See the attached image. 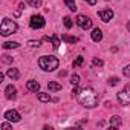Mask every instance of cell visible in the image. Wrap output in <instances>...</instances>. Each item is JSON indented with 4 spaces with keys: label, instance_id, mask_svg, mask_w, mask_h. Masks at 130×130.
Masks as SVG:
<instances>
[{
    "label": "cell",
    "instance_id": "obj_21",
    "mask_svg": "<svg viewBox=\"0 0 130 130\" xmlns=\"http://www.w3.org/2000/svg\"><path fill=\"white\" fill-rule=\"evenodd\" d=\"M63 22H64V26H66L68 29H71V28H72V19H71V17H64V19H63Z\"/></svg>",
    "mask_w": 130,
    "mask_h": 130
},
{
    "label": "cell",
    "instance_id": "obj_6",
    "mask_svg": "<svg viewBox=\"0 0 130 130\" xmlns=\"http://www.w3.org/2000/svg\"><path fill=\"white\" fill-rule=\"evenodd\" d=\"M77 25L81 29H90L92 28V20L87 15H78L77 17Z\"/></svg>",
    "mask_w": 130,
    "mask_h": 130
},
{
    "label": "cell",
    "instance_id": "obj_10",
    "mask_svg": "<svg viewBox=\"0 0 130 130\" xmlns=\"http://www.w3.org/2000/svg\"><path fill=\"white\" fill-rule=\"evenodd\" d=\"M90 37H92V40H93V41H101V40H103V32H101V29L95 28V29L92 31Z\"/></svg>",
    "mask_w": 130,
    "mask_h": 130
},
{
    "label": "cell",
    "instance_id": "obj_28",
    "mask_svg": "<svg viewBox=\"0 0 130 130\" xmlns=\"http://www.w3.org/2000/svg\"><path fill=\"white\" fill-rule=\"evenodd\" d=\"M3 63H12V57H9V55H3Z\"/></svg>",
    "mask_w": 130,
    "mask_h": 130
},
{
    "label": "cell",
    "instance_id": "obj_24",
    "mask_svg": "<svg viewBox=\"0 0 130 130\" xmlns=\"http://www.w3.org/2000/svg\"><path fill=\"white\" fill-rule=\"evenodd\" d=\"M40 43H41V41H38V40H37V41H35V40H29V41H28V44H29L31 47H38Z\"/></svg>",
    "mask_w": 130,
    "mask_h": 130
},
{
    "label": "cell",
    "instance_id": "obj_15",
    "mask_svg": "<svg viewBox=\"0 0 130 130\" xmlns=\"http://www.w3.org/2000/svg\"><path fill=\"white\" fill-rule=\"evenodd\" d=\"M38 100L41 103H47V101H51V95L46 92H38Z\"/></svg>",
    "mask_w": 130,
    "mask_h": 130
},
{
    "label": "cell",
    "instance_id": "obj_8",
    "mask_svg": "<svg viewBox=\"0 0 130 130\" xmlns=\"http://www.w3.org/2000/svg\"><path fill=\"white\" fill-rule=\"evenodd\" d=\"M20 113L17 112V110H8L6 113H5V119L6 121H11V122H17V121H20Z\"/></svg>",
    "mask_w": 130,
    "mask_h": 130
},
{
    "label": "cell",
    "instance_id": "obj_31",
    "mask_svg": "<svg viewBox=\"0 0 130 130\" xmlns=\"http://www.w3.org/2000/svg\"><path fill=\"white\" fill-rule=\"evenodd\" d=\"M127 29H128V32H130V20H128V23H127Z\"/></svg>",
    "mask_w": 130,
    "mask_h": 130
},
{
    "label": "cell",
    "instance_id": "obj_22",
    "mask_svg": "<svg viewBox=\"0 0 130 130\" xmlns=\"http://www.w3.org/2000/svg\"><path fill=\"white\" fill-rule=\"evenodd\" d=\"M78 83H80V77H78V75H72L71 84H72V86H78Z\"/></svg>",
    "mask_w": 130,
    "mask_h": 130
},
{
    "label": "cell",
    "instance_id": "obj_7",
    "mask_svg": "<svg viewBox=\"0 0 130 130\" xmlns=\"http://www.w3.org/2000/svg\"><path fill=\"white\" fill-rule=\"evenodd\" d=\"M98 17L103 20V22H110L112 19H113V11L112 9H101V11H98Z\"/></svg>",
    "mask_w": 130,
    "mask_h": 130
},
{
    "label": "cell",
    "instance_id": "obj_16",
    "mask_svg": "<svg viewBox=\"0 0 130 130\" xmlns=\"http://www.w3.org/2000/svg\"><path fill=\"white\" fill-rule=\"evenodd\" d=\"M20 44L17 41H5L3 43V49H14V47H19Z\"/></svg>",
    "mask_w": 130,
    "mask_h": 130
},
{
    "label": "cell",
    "instance_id": "obj_17",
    "mask_svg": "<svg viewBox=\"0 0 130 130\" xmlns=\"http://www.w3.org/2000/svg\"><path fill=\"white\" fill-rule=\"evenodd\" d=\"M61 40L63 41H68V43H77L78 41L77 37H71V35H61Z\"/></svg>",
    "mask_w": 130,
    "mask_h": 130
},
{
    "label": "cell",
    "instance_id": "obj_1",
    "mask_svg": "<svg viewBox=\"0 0 130 130\" xmlns=\"http://www.w3.org/2000/svg\"><path fill=\"white\" fill-rule=\"evenodd\" d=\"M77 100H78V103H80L83 107L92 109V107H95V106L98 104V93H96L93 89H90V87H84V89H81V90L78 92Z\"/></svg>",
    "mask_w": 130,
    "mask_h": 130
},
{
    "label": "cell",
    "instance_id": "obj_30",
    "mask_svg": "<svg viewBox=\"0 0 130 130\" xmlns=\"http://www.w3.org/2000/svg\"><path fill=\"white\" fill-rule=\"evenodd\" d=\"M86 2H87L89 5H95V3H96V0H86Z\"/></svg>",
    "mask_w": 130,
    "mask_h": 130
},
{
    "label": "cell",
    "instance_id": "obj_14",
    "mask_svg": "<svg viewBox=\"0 0 130 130\" xmlns=\"http://www.w3.org/2000/svg\"><path fill=\"white\" fill-rule=\"evenodd\" d=\"M6 75L9 77V78H12V80H19V77H20V74H19V71L17 69H8V72H6Z\"/></svg>",
    "mask_w": 130,
    "mask_h": 130
},
{
    "label": "cell",
    "instance_id": "obj_27",
    "mask_svg": "<svg viewBox=\"0 0 130 130\" xmlns=\"http://www.w3.org/2000/svg\"><path fill=\"white\" fill-rule=\"evenodd\" d=\"M0 128H2V130H11V128H12V125H9L8 122H3L2 125H0Z\"/></svg>",
    "mask_w": 130,
    "mask_h": 130
},
{
    "label": "cell",
    "instance_id": "obj_12",
    "mask_svg": "<svg viewBox=\"0 0 130 130\" xmlns=\"http://www.w3.org/2000/svg\"><path fill=\"white\" fill-rule=\"evenodd\" d=\"M26 89H28L29 92H37V90L40 89V84H38L37 81L31 80V81H28V83H26Z\"/></svg>",
    "mask_w": 130,
    "mask_h": 130
},
{
    "label": "cell",
    "instance_id": "obj_9",
    "mask_svg": "<svg viewBox=\"0 0 130 130\" xmlns=\"http://www.w3.org/2000/svg\"><path fill=\"white\" fill-rule=\"evenodd\" d=\"M5 96L8 98V100H15V96H17V89L11 84V86H8L6 89H5Z\"/></svg>",
    "mask_w": 130,
    "mask_h": 130
},
{
    "label": "cell",
    "instance_id": "obj_18",
    "mask_svg": "<svg viewBox=\"0 0 130 130\" xmlns=\"http://www.w3.org/2000/svg\"><path fill=\"white\" fill-rule=\"evenodd\" d=\"M64 3H66V5H68V8H69L71 11H74V12H75V11L78 9V8H77V5H75V2H74V0H64Z\"/></svg>",
    "mask_w": 130,
    "mask_h": 130
},
{
    "label": "cell",
    "instance_id": "obj_23",
    "mask_svg": "<svg viewBox=\"0 0 130 130\" xmlns=\"http://www.w3.org/2000/svg\"><path fill=\"white\" fill-rule=\"evenodd\" d=\"M110 86H116L118 83H119V78L118 77H112V78H109V81H107Z\"/></svg>",
    "mask_w": 130,
    "mask_h": 130
},
{
    "label": "cell",
    "instance_id": "obj_5",
    "mask_svg": "<svg viewBox=\"0 0 130 130\" xmlns=\"http://www.w3.org/2000/svg\"><path fill=\"white\" fill-rule=\"evenodd\" d=\"M29 25H31L32 29H41L46 25V22H44L43 15H32L31 20H29Z\"/></svg>",
    "mask_w": 130,
    "mask_h": 130
},
{
    "label": "cell",
    "instance_id": "obj_25",
    "mask_svg": "<svg viewBox=\"0 0 130 130\" xmlns=\"http://www.w3.org/2000/svg\"><path fill=\"white\" fill-rule=\"evenodd\" d=\"M83 61H84V58H83V57H78V58L74 61V68H77V66H81V64H83Z\"/></svg>",
    "mask_w": 130,
    "mask_h": 130
},
{
    "label": "cell",
    "instance_id": "obj_2",
    "mask_svg": "<svg viewBox=\"0 0 130 130\" xmlns=\"http://www.w3.org/2000/svg\"><path fill=\"white\" fill-rule=\"evenodd\" d=\"M58 64H60L58 58H57V57H52V55H43V57H40V60H38V66H40L43 71H46V72L55 71V69L58 68Z\"/></svg>",
    "mask_w": 130,
    "mask_h": 130
},
{
    "label": "cell",
    "instance_id": "obj_29",
    "mask_svg": "<svg viewBox=\"0 0 130 130\" xmlns=\"http://www.w3.org/2000/svg\"><path fill=\"white\" fill-rule=\"evenodd\" d=\"M124 75L130 78V64H128V66H125V68H124Z\"/></svg>",
    "mask_w": 130,
    "mask_h": 130
},
{
    "label": "cell",
    "instance_id": "obj_3",
    "mask_svg": "<svg viewBox=\"0 0 130 130\" xmlns=\"http://www.w3.org/2000/svg\"><path fill=\"white\" fill-rule=\"evenodd\" d=\"M17 23L15 22H12L11 19H8V17H5L3 20H2V26H0V34H2L3 37H6V35H11V34H14L15 31H17Z\"/></svg>",
    "mask_w": 130,
    "mask_h": 130
},
{
    "label": "cell",
    "instance_id": "obj_11",
    "mask_svg": "<svg viewBox=\"0 0 130 130\" xmlns=\"http://www.w3.org/2000/svg\"><path fill=\"white\" fill-rule=\"evenodd\" d=\"M43 40H44V41H51V43H52V46H54L55 49H58V47H60V38H58L57 35H52V37H44Z\"/></svg>",
    "mask_w": 130,
    "mask_h": 130
},
{
    "label": "cell",
    "instance_id": "obj_19",
    "mask_svg": "<svg viewBox=\"0 0 130 130\" xmlns=\"http://www.w3.org/2000/svg\"><path fill=\"white\" fill-rule=\"evenodd\" d=\"M119 124H121L119 116H112V118H110V125H112V127H118Z\"/></svg>",
    "mask_w": 130,
    "mask_h": 130
},
{
    "label": "cell",
    "instance_id": "obj_13",
    "mask_svg": "<svg viewBox=\"0 0 130 130\" xmlns=\"http://www.w3.org/2000/svg\"><path fill=\"white\" fill-rule=\"evenodd\" d=\"M47 87H49V90H52V92L61 90V84L57 83V81H49V83H47Z\"/></svg>",
    "mask_w": 130,
    "mask_h": 130
},
{
    "label": "cell",
    "instance_id": "obj_26",
    "mask_svg": "<svg viewBox=\"0 0 130 130\" xmlns=\"http://www.w3.org/2000/svg\"><path fill=\"white\" fill-rule=\"evenodd\" d=\"M92 64H93V66H103V60H100V58H93Z\"/></svg>",
    "mask_w": 130,
    "mask_h": 130
},
{
    "label": "cell",
    "instance_id": "obj_20",
    "mask_svg": "<svg viewBox=\"0 0 130 130\" xmlns=\"http://www.w3.org/2000/svg\"><path fill=\"white\" fill-rule=\"evenodd\" d=\"M26 3L31 5L32 8H40V6H41V2H40V0H26Z\"/></svg>",
    "mask_w": 130,
    "mask_h": 130
},
{
    "label": "cell",
    "instance_id": "obj_4",
    "mask_svg": "<svg viewBox=\"0 0 130 130\" xmlns=\"http://www.w3.org/2000/svg\"><path fill=\"white\" fill-rule=\"evenodd\" d=\"M116 98H118V101H119L121 104H124V106L130 104V84H127V86L116 95Z\"/></svg>",
    "mask_w": 130,
    "mask_h": 130
}]
</instances>
